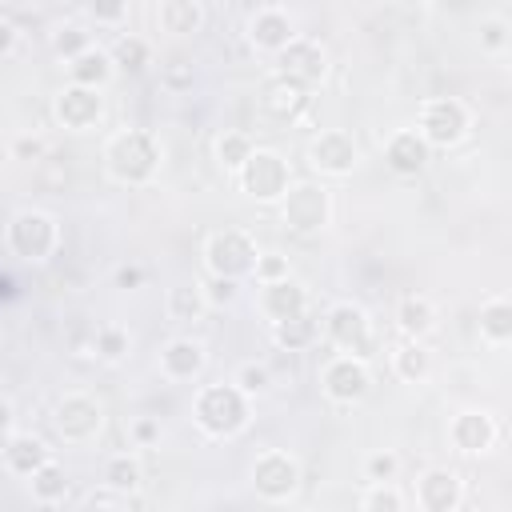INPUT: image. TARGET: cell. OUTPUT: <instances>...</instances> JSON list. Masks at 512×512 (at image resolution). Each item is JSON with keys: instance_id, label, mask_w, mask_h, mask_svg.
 Returning <instances> with one entry per match:
<instances>
[{"instance_id": "f546056e", "label": "cell", "mask_w": 512, "mask_h": 512, "mask_svg": "<svg viewBox=\"0 0 512 512\" xmlns=\"http://www.w3.org/2000/svg\"><path fill=\"white\" fill-rule=\"evenodd\" d=\"M204 308H208V300H204V288L200 284H176L168 292V312L176 320H200Z\"/></svg>"}, {"instance_id": "9c48e42d", "label": "cell", "mask_w": 512, "mask_h": 512, "mask_svg": "<svg viewBox=\"0 0 512 512\" xmlns=\"http://www.w3.org/2000/svg\"><path fill=\"white\" fill-rule=\"evenodd\" d=\"M52 424H56V432H60L64 440L84 444V440H92V436L100 432V424H104V408H100V400L88 396V392H68V396L56 404Z\"/></svg>"}, {"instance_id": "52a82bcc", "label": "cell", "mask_w": 512, "mask_h": 512, "mask_svg": "<svg viewBox=\"0 0 512 512\" xmlns=\"http://www.w3.org/2000/svg\"><path fill=\"white\" fill-rule=\"evenodd\" d=\"M280 212H284V224L292 232H320L332 216V200H328V188L324 184H288V192L280 196Z\"/></svg>"}, {"instance_id": "b9f144b4", "label": "cell", "mask_w": 512, "mask_h": 512, "mask_svg": "<svg viewBox=\"0 0 512 512\" xmlns=\"http://www.w3.org/2000/svg\"><path fill=\"white\" fill-rule=\"evenodd\" d=\"M204 300H208L212 308L232 304V300H236V280H228V276H212V280L204 284Z\"/></svg>"}, {"instance_id": "83f0119b", "label": "cell", "mask_w": 512, "mask_h": 512, "mask_svg": "<svg viewBox=\"0 0 512 512\" xmlns=\"http://www.w3.org/2000/svg\"><path fill=\"white\" fill-rule=\"evenodd\" d=\"M392 368H396L400 380L420 384V380L432 372V356H428V348H424L420 340H408V344H400V348L392 352Z\"/></svg>"}, {"instance_id": "e575fe53", "label": "cell", "mask_w": 512, "mask_h": 512, "mask_svg": "<svg viewBox=\"0 0 512 512\" xmlns=\"http://www.w3.org/2000/svg\"><path fill=\"white\" fill-rule=\"evenodd\" d=\"M124 352H128V332L116 328V324H104V328L96 332V356H100V360H120Z\"/></svg>"}, {"instance_id": "7bdbcfd3", "label": "cell", "mask_w": 512, "mask_h": 512, "mask_svg": "<svg viewBox=\"0 0 512 512\" xmlns=\"http://www.w3.org/2000/svg\"><path fill=\"white\" fill-rule=\"evenodd\" d=\"M368 480H396V468H400V460L392 456V452H376V456H368Z\"/></svg>"}, {"instance_id": "1f68e13d", "label": "cell", "mask_w": 512, "mask_h": 512, "mask_svg": "<svg viewBox=\"0 0 512 512\" xmlns=\"http://www.w3.org/2000/svg\"><path fill=\"white\" fill-rule=\"evenodd\" d=\"M256 144H252V136L248 132H224L220 140H216V160L224 164V168H240L244 160H248V152H252Z\"/></svg>"}, {"instance_id": "bcb514c9", "label": "cell", "mask_w": 512, "mask_h": 512, "mask_svg": "<svg viewBox=\"0 0 512 512\" xmlns=\"http://www.w3.org/2000/svg\"><path fill=\"white\" fill-rule=\"evenodd\" d=\"M164 84H172V88L192 84V64H184V68H168V72H164Z\"/></svg>"}, {"instance_id": "9a60e30c", "label": "cell", "mask_w": 512, "mask_h": 512, "mask_svg": "<svg viewBox=\"0 0 512 512\" xmlns=\"http://www.w3.org/2000/svg\"><path fill=\"white\" fill-rule=\"evenodd\" d=\"M260 108H264L272 120L288 124V120H296V116L308 108V84H300V80H292V76L280 72V76H272V80L264 84Z\"/></svg>"}, {"instance_id": "d4e9b609", "label": "cell", "mask_w": 512, "mask_h": 512, "mask_svg": "<svg viewBox=\"0 0 512 512\" xmlns=\"http://www.w3.org/2000/svg\"><path fill=\"white\" fill-rule=\"evenodd\" d=\"M68 76H72V84L100 88V84H108V76H112V56L88 44L80 56H72V60H68Z\"/></svg>"}, {"instance_id": "74e56055", "label": "cell", "mask_w": 512, "mask_h": 512, "mask_svg": "<svg viewBox=\"0 0 512 512\" xmlns=\"http://www.w3.org/2000/svg\"><path fill=\"white\" fill-rule=\"evenodd\" d=\"M52 48H56L64 60H72V56H80V52L88 48V32H84V28H60V32L52 36Z\"/></svg>"}, {"instance_id": "ab89813d", "label": "cell", "mask_w": 512, "mask_h": 512, "mask_svg": "<svg viewBox=\"0 0 512 512\" xmlns=\"http://www.w3.org/2000/svg\"><path fill=\"white\" fill-rule=\"evenodd\" d=\"M88 16L96 24H120L128 16V0H88Z\"/></svg>"}, {"instance_id": "d6a6232c", "label": "cell", "mask_w": 512, "mask_h": 512, "mask_svg": "<svg viewBox=\"0 0 512 512\" xmlns=\"http://www.w3.org/2000/svg\"><path fill=\"white\" fill-rule=\"evenodd\" d=\"M364 512H404V496L392 488V480H372V488L360 496Z\"/></svg>"}, {"instance_id": "f907efd6", "label": "cell", "mask_w": 512, "mask_h": 512, "mask_svg": "<svg viewBox=\"0 0 512 512\" xmlns=\"http://www.w3.org/2000/svg\"><path fill=\"white\" fill-rule=\"evenodd\" d=\"M8 288H12V280H8V276H0V296H8Z\"/></svg>"}, {"instance_id": "816d5d0a", "label": "cell", "mask_w": 512, "mask_h": 512, "mask_svg": "<svg viewBox=\"0 0 512 512\" xmlns=\"http://www.w3.org/2000/svg\"><path fill=\"white\" fill-rule=\"evenodd\" d=\"M400 4H428V0H400Z\"/></svg>"}, {"instance_id": "d6986e66", "label": "cell", "mask_w": 512, "mask_h": 512, "mask_svg": "<svg viewBox=\"0 0 512 512\" xmlns=\"http://www.w3.org/2000/svg\"><path fill=\"white\" fill-rule=\"evenodd\" d=\"M448 436H452V444H456L460 452L476 456V452H488V448H492V440H496V424H492L488 412H460V416L452 420Z\"/></svg>"}, {"instance_id": "8fae6325", "label": "cell", "mask_w": 512, "mask_h": 512, "mask_svg": "<svg viewBox=\"0 0 512 512\" xmlns=\"http://www.w3.org/2000/svg\"><path fill=\"white\" fill-rule=\"evenodd\" d=\"M320 384H324V396H328L332 404H356V400L368 396L372 376H368V364H364L360 356H348V352H344V356L328 360Z\"/></svg>"}, {"instance_id": "60d3db41", "label": "cell", "mask_w": 512, "mask_h": 512, "mask_svg": "<svg viewBox=\"0 0 512 512\" xmlns=\"http://www.w3.org/2000/svg\"><path fill=\"white\" fill-rule=\"evenodd\" d=\"M252 276H256L260 284H268V280H280V276H288V260H284V256H276V252H264V256H256V268H252Z\"/></svg>"}, {"instance_id": "44dd1931", "label": "cell", "mask_w": 512, "mask_h": 512, "mask_svg": "<svg viewBox=\"0 0 512 512\" xmlns=\"http://www.w3.org/2000/svg\"><path fill=\"white\" fill-rule=\"evenodd\" d=\"M156 24L168 36H192L204 24V8H200V0H160Z\"/></svg>"}, {"instance_id": "f6af8a7d", "label": "cell", "mask_w": 512, "mask_h": 512, "mask_svg": "<svg viewBox=\"0 0 512 512\" xmlns=\"http://www.w3.org/2000/svg\"><path fill=\"white\" fill-rule=\"evenodd\" d=\"M140 280H144V272H140L136 264L116 268V288H140Z\"/></svg>"}, {"instance_id": "f35d334b", "label": "cell", "mask_w": 512, "mask_h": 512, "mask_svg": "<svg viewBox=\"0 0 512 512\" xmlns=\"http://www.w3.org/2000/svg\"><path fill=\"white\" fill-rule=\"evenodd\" d=\"M232 384H236L244 396H256V392L268 388V368H264V364H240V372H236Z\"/></svg>"}, {"instance_id": "277c9868", "label": "cell", "mask_w": 512, "mask_h": 512, "mask_svg": "<svg viewBox=\"0 0 512 512\" xmlns=\"http://www.w3.org/2000/svg\"><path fill=\"white\" fill-rule=\"evenodd\" d=\"M236 180H240V188H244L252 200H260V204H276V200L288 192V184H292L284 156H276V152H268V148H252L248 160L236 168Z\"/></svg>"}, {"instance_id": "d590c367", "label": "cell", "mask_w": 512, "mask_h": 512, "mask_svg": "<svg viewBox=\"0 0 512 512\" xmlns=\"http://www.w3.org/2000/svg\"><path fill=\"white\" fill-rule=\"evenodd\" d=\"M84 504H88V508H132L136 496H132V492H120V488H112V484H104V488L88 492Z\"/></svg>"}, {"instance_id": "ba28073f", "label": "cell", "mask_w": 512, "mask_h": 512, "mask_svg": "<svg viewBox=\"0 0 512 512\" xmlns=\"http://www.w3.org/2000/svg\"><path fill=\"white\" fill-rule=\"evenodd\" d=\"M8 248L28 264L48 260L56 252V220L48 212H36V208L16 212L8 224Z\"/></svg>"}, {"instance_id": "3957f363", "label": "cell", "mask_w": 512, "mask_h": 512, "mask_svg": "<svg viewBox=\"0 0 512 512\" xmlns=\"http://www.w3.org/2000/svg\"><path fill=\"white\" fill-rule=\"evenodd\" d=\"M468 104L456 100V96H432L420 104V116H416V132L424 136L428 148H452L464 140L468 132Z\"/></svg>"}, {"instance_id": "603a6c76", "label": "cell", "mask_w": 512, "mask_h": 512, "mask_svg": "<svg viewBox=\"0 0 512 512\" xmlns=\"http://www.w3.org/2000/svg\"><path fill=\"white\" fill-rule=\"evenodd\" d=\"M160 368H164L168 380H192L204 368V348L196 340H172L160 352Z\"/></svg>"}, {"instance_id": "ee69618b", "label": "cell", "mask_w": 512, "mask_h": 512, "mask_svg": "<svg viewBox=\"0 0 512 512\" xmlns=\"http://www.w3.org/2000/svg\"><path fill=\"white\" fill-rule=\"evenodd\" d=\"M12 152H16L20 160H40V156H44V140L24 136V140H16V144H12Z\"/></svg>"}, {"instance_id": "30bf717a", "label": "cell", "mask_w": 512, "mask_h": 512, "mask_svg": "<svg viewBox=\"0 0 512 512\" xmlns=\"http://www.w3.org/2000/svg\"><path fill=\"white\" fill-rule=\"evenodd\" d=\"M252 488H256V496H264V500H288V496L300 488V464H296L288 452L268 448V452H260L256 464H252Z\"/></svg>"}, {"instance_id": "5b68a950", "label": "cell", "mask_w": 512, "mask_h": 512, "mask_svg": "<svg viewBox=\"0 0 512 512\" xmlns=\"http://www.w3.org/2000/svg\"><path fill=\"white\" fill-rule=\"evenodd\" d=\"M256 240L248 236V232H240V228H224V232H216V236H208V244H204V264H208V272L212 276H228V280H240V276H248L252 268H256Z\"/></svg>"}, {"instance_id": "7a4b0ae2", "label": "cell", "mask_w": 512, "mask_h": 512, "mask_svg": "<svg viewBox=\"0 0 512 512\" xmlns=\"http://www.w3.org/2000/svg\"><path fill=\"white\" fill-rule=\"evenodd\" d=\"M192 416L208 436H236L248 424V396L236 384H208L200 388Z\"/></svg>"}, {"instance_id": "6da1fadb", "label": "cell", "mask_w": 512, "mask_h": 512, "mask_svg": "<svg viewBox=\"0 0 512 512\" xmlns=\"http://www.w3.org/2000/svg\"><path fill=\"white\" fill-rule=\"evenodd\" d=\"M104 160H108L112 180H120V184H144V180H152L156 168H160V144H156L152 132L128 128V132H116V136L108 140Z\"/></svg>"}, {"instance_id": "4dcf8cb0", "label": "cell", "mask_w": 512, "mask_h": 512, "mask_svg": "<svg viewBox=\"0 0 512 512\" xmlns=\"http://www.w3.org/2000/svg\"><path fill=\"white\" fill-rule=\"evenodd\" d=\"M112 68H124V72H140L144 64H148V40H140V36H120L116 44H112Z\"/></svg>"}, {"instance_id": "2e32d148", "label": "cell", "mask_w": 512, "mask_h": 512, "mask_svg": "<svg viewBox=\"0 0 512 512\" xmlns=\"http://www.w3.org/2000/svg\"><path fill=\"white\" fill-rule=\"evenodd\" d=\"M260 312L276 324V320H288L296 312H308V292L300 280L292 276H280V280H268L260 284Z\"/></svg>"}, {"instance_id": "836d02e7", "label": "cell", "mask_w": 512, "mask_h": 512, "mask_svg": "<svg viewBox=\"0 0 512 512\" xmlns=\"http://www.w3.org/2000/svg\"><path fill=\"white\" fill-rule=\"evenodd\" d=\"M104 484H112L120 492H136L140 488V464L132 456H112L104 468Z\"/></svg>"}, {"instance_id": "4316f807", "label": "cell", "mask_w": 512, "mask_h": 512, "mask_svg": "<svg viewBox=\"0 0 512 512\" xmlns=\"http://www.w3.org/2000/svg\"><path fill=\"white\" fill-rule=\"evenodd\" d=\"M480 332L492 344H508L512 340V304L504 296L484 300V308H480Z\"/></svg>"}, {"instance_id": "8d00e7d4", "label": "cell", "mask_w": 512, "mask_h": 512, "mask_svg": "<svg viewBox=\"0 0 512 512\" xmlns=\"http://www.w3.org/2000/svg\"><path fill=\"white\" fill-rule=\"evenodd\" d=\"M480 48L484 52H504L508 48V20H500V16L484 20L480 24Z\"/></svg>"}, {"instance_id": "e0dca14e", "label": "cell", "mask_w": 512, "mask_h": 512, "mask_svg": "<svg viewBox=\"0 0 512 512\" xmlns=\"http://www.w3.org/2000/svg\"><path fill=\"white\" fill-rule=\"evenodd\" d=\"M416 504L424 512H452L460 508V480L448 468H428L416 484Z\"/></svg>"}, {"instance_id": "5bb4252c", "label": "cell", "mask_w": 512, "mask_h": 512, "mask_svg": "<svg viewBox=\"0 0 512 512\" xmlns=\"http://www.w3.org/2000/svg\"><path fill=\"white\" fill-rule=\"evenodd\" d=\"M52 112H56V120H60L64 128H72V132H84V128H92V124L100 120V112H104V104H100V88L68 84V88L56 96Z\"/></svg>"}, {"instance_id": "cb8c5ba5", "label": "cell", "mask_w": 512, "mask_h": 512, "mask_svg": "<svg viewBox=\"0 0 512 512\" xmlns=\"http://www.w3.org/2000/svg\"><path fill=\"white\" fill-rule=\"evenodd\" d=\"M396 324H400V332H404L408 340H420V336L432 332V324H436L432 300L420 296V292H408V296L396 304Z\"/></svg>"}, {"instance_id": "8992f818", "label": "cell", "mask_w": 512, "mask_h": 512, "mask_svg": "<svg viewBox=\"0 0 512 512\" xmlns=\"http://www.w3.org/2000/svg\"><path fill=\"white\" fill-rule=\"evenodd\" d=\"M324 332H328V340L340 348V352H348V356H360V360H368L372 352H376V336H372V320H368V312L360 308V304H332L328 308V316H324Z\"/></svg>"}, {"instance_id": "681fc988", "label": "cell", "mask_w": 512, "mask_h": 512, "mask_svg": "<svg viewBox=\"0 0 512 512\" xmlns=\"http://www.w3.org/2000/svg\"><path fill=\"white\" fill-rule=\"evenodd\" d=\"M12 428V404L8 400H0V436Z\"/></svg>"}, {"instance_id": "f1b7e54d", "label": "cell", "mask_w": 512, "mask_h": 512, "mask_svg": "<svg viewBox=\"0 0 512 512\" xmlns=\"http://www.w3.org/2000/svg\"><path fill=\"white\" fill-rule=\"evenodd\" d=\"M32 496L40 500V504H56V500H64V492H68V480H64V468L60 464H40L32 476Z\"/></svg>"}, {"instance_id": "484cf974", "label": "cell", "mask_w": 512, "mask_h": 512, "mask_svg": "<svg viewBox=\"0 0 512 512\" xmlns=\"http://www.w3.org/2000/svg\"><path fill=\"white\" fill-rule=\"evenodd\" d=\"M316 336H320V324H316L308 312H296V316H288V320H276V324H272V340H276L280 348H288V352L308 348Z\"/></svg>"}, {"instance_id": "ffe728a7", "label": "cell", "mask_w": 512, "mask_h": 512, "mask_svg": "<svg viewBox=\"0 0 512 512\" xmlns=\"http://www.w3.org/2000/svg\"><path fill=\"white\" fill-rule=\"evenodd\" d=\"M292 20L280 12V8H260L252 20H248V40L260 48V52H280L288 40H292Z\"/></svg>"}, {"instance_id": "7c38bea8", "label": "cell", "mask_w": 512, "mask_h": 512, "mask_svg": "<svg viewBox=\"0 0 512 512\" xmlns=\"http://www.w3.org/2000/svg\"><path fill=\"white\" fill-rule=\"evenodd\" d=\"M308 164L320 176H348L356 168V140L348 132H340V128L316 132L312 144H308Z\"/></svg>"}, {"instance_id": "c3c4849f", "label": "cell", "mask_w": 512, "mask_h": 512, "mask_svg": "<svg viewBox=\"0 0 512 512\" xmlns=\"http://www.w3.org/2000/svg\"><path fill=\"white\" fill-rule=\"evenodd\" d=\"M16 48V28L8 20H0V56H8Z\"/></svg>"}, {"instance_id": "4fadbf2b", "label": "cell", "mask_w": 512, "mask_h": 512, "mask_svg": "<svg viewBox=\"0 0 512 512\" xmlns=\"http://www.w3.org/2000/svg\"><path fill=\"white\" fill-rule=\"evenodd\" d=\"M276 64H280V72L284 76H292V80H300V84H316V80H324V72H328V60H324V48L316 44V40H304V36H292L280 52H276Z\"/></svg>"}, {"instance_id": "7dc6e473", "label": "cell", "mask_w": 512, "mask_h": 512, "mask_svg": "<svg viewBox=\"0 0 512 512\" xmlns=\"http://www.w3.org/2000/svg\"><path fill=\"white\" fill-rule=\"evenodd\" d=\"M132 432H136V440H140V444H152V440L160 436V424H156V420H136V428H132Z\"/></svg>"}, {"instance_id": "ac0fdd59", "label": "cell", "mask_w": 512, "mask_h": 512, "mask_svg": "<svg viewBox=\"0 0 512 512\" xmlns=\"http://www.w3.org/2000/svg\"><path fill=\"white\" fill-rule=\"evenodd\" d=\"M428 152H432V148L424 144V136H420L416 128H400V132L388 140L384 160H388V168H392L396 176H416V172H424Z\"/></svg>"}, {"instance_id": "7402d4cb", "label": "cell", "mask_w": 512, "mask_h": 512, "mask_svg": "<svg viewBox=\"0 0 512 512\" xmlns=\"http://www.w3.org/2000/svg\"><path fill=\"white\" fill-rule=\"evenodd\" d=\"M52 456H48V448H44V440H36V436H28V432H20V436H8V444H4V468L8 472H16V476H32L40 464H48Z\"/></svg>"}]
</instances>
